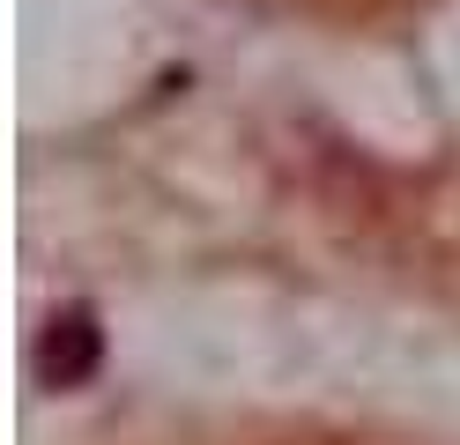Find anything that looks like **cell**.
<instances>
[{
    "label": "cell",
    "mask_w": 460,
    "mask_h": 445,
    "mask_svg": "<svg viewBox=\"0 0 460 445\" xmlns=\"http://www.w3.org/2000/svg\"><path fill=\"white\" fill-rule=\"evenodd\" d=\"M104 364V326L90 305H67L60 319L45 326V342H38V371L45 386H60V394H75V386H90Z\"/></svg>",
    "instance_id": "6da1fadb"
}]
</instances>
